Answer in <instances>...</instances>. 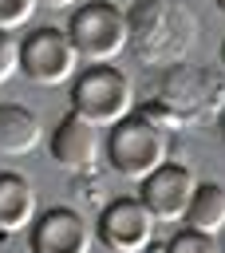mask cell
<instances>
[{
    "label": "cell",
    "mask_w": 225,
    "mask_h": 253,
    "mask_svg": "<svg viewBox=\"0 0 225 253\" xmlns=\"http://www.w3.org/2000/svg\"><path fill=\"white\" fill-rule=\"evenodd\" d=\"M166 158H170V138L150 115H134L130 111L107 134V162H111L114 174H122L130 182H142Z\"/></svg>",
    "instance_id": "obj_1"
},
{
    "label": "cell",
    "mask_w": 225,
    "mask_h": 253,
    "mask_svg": "<svg viewBox=\"0 0 225 253\" xmlns=\"http://www.w3.org/2000/svg\"><path fill=\"white\" fill-rule=\"evenodd\" d=\"M67 36L83 63H111L130 43V20L107 0H83L79 8H71Z\"/></svg>",
    "instance_id": "obj_2"
},
{
    "label": "cell",
    "mask_w": 225,
    "mask_h": 253,
    "mask_svg": "<svg viewBox=\"0 0 225 253\" xmlns=\"http://www.w3.org/2000/svg\"><path fill=\"white\" fill-rule=\"evenodd\" d=\"M130 107H134L130 79L114 63H91L71 83V111L91 119L95 126H114L118 119L130 115Z\"/></svg>",
    "instance_id": "obj_3"
},
{
    "label": "cell",
    "mask_w": 225,
    "mask_h": 253,
    "mask_svg": "<svg viewBox=\"0 0 225 253\" xmlns=\"http://www.w3.org/2000/svg\"><path fill=\"white\" fill-rule=\"evenodd\" d=\"M79 51L67 36V28H36L20 40V75L32 79L36 87H59L63 79L75 75Z\"/></svg>",
    "instance_id": "obj_4"
},
{
    "label": "cell",
    "mask_w": 225,
    "mask_h": 253,
    "mask_svg": "<svg viewBox=\"0 0 225 253\" xmlns=\"http://www.w3.org/2000/svg\"><path fill=\"white\" fill-rule=\"evenodd\" d=\"M158 217L146 210L142 198H114L95 217V233L111 253H142L154 241Z\"/></svg>",
    "instance_id": "obj_5"
},
{
    "label": "cell",
    "mask_w": 225,
    "mask_h": 253,
    "mask_svg": "<svg viewBox=\"0 0 225 253\" xmlns=\"http://www.w3.org/2000/svg\"><path fill=\"white\" fill-rule=\"evenodd\" d=\"M197 194V178L189 166L182 162H162L154 174H146L138 182V198L146 202V210L158 217V221H186L189 213V202Z\"/></svg>",
    "instance_id": "obj_6"
},
{
    "label": "cell",
    "mask_w": 225,
    "mask_h": 253,
    "mask_svg": "<svg viewBox=\"0 0 225 253\" xmlns=\"http://www.w3.org/2000/svg\"><path fill=\"white\" fill-rule=\"evenodd\" d=\"M95 237V225L71 206H51L32 221V253H91Z\"/></svg>",
    "instance_id": "obj_7"
},
{
    "label": "cell",
    "mask_w": 225,
    "mask_h": 253,
    "mask_svg": "<svg viewBox=\"0 0 225 253\" xmlns=\"http://www.w3.org/2000/svg\"><path fill=\"white\" fill-rule=\"evenodd\" d=\"M99 150H107V142L99 138V126L75 111H67L51 130V162L63 170H91Z\"/></svg>",
    "instance_id": "obj_8"
},
{
    "label": "cell",
    "mask_w": 225,
    "mask_h": 253,
    "mask_svg": "<svg viewBox=\"0 0 225 253\" xmlns=\"http://www.w3.org/2000/svg\"><path fill=\"white\" fill-rule=\"evenodd\" d=\"M36 190L24 174L0 170V233H20L32 229L36 221Z\"/></svg>",
    "instance_id": "obj_9"
},
{
    "label": "cell",
    "mask_w": 225,
    "mask_h": 253,
    "mask_svg": "<svg viewBox=\"0 0 225 253\" xmlns=\"http://www.w3.org/2000/svg\"><path fill=\"white\" fill-rule=\"evenodd\" d=\"M39 119L20 103H0V154L20 158L39 146Z\"/></svg>",
    "instance_id": "obj_10"
},
{
    "label": "cell",
    "mask_w": 225,
    "mask_h": 253,
    "mask_svg": "<svg viewBox=\"0 0 225 253\" xmlns=\"http://www.w3.org/2000/svg\"><path fill=\"white\" fill-rule=\"evenodd\" d=\"M186 225L205 229V233H221L225 229V186L221 182H197V194L189 202Z\"/></svg>",
    "instance_id": "obj_11"
},
{
    "label": "cell",
    "mask_w": 225,
    "mask_h": 253,
    "mask_svg": "<svg viewBox=\"0 0 225 253\" xmlns=\"http://www.w3.org/2000/svg\"><path fill=\"white\" fill-rule=\"evenodd\" d=\"M162 253H221V245H217V233H205V229L186 225V229H178L166 241Z\"/></svg>",
    "instance_id": "obj_12"
},
{
    "label": "cell",
    "mask_w": 225,
    "mask_h": 253,
    "mask_svg": "<svg viewBox=\"0 0 225 253\" xmlns=\"http://www.w3.org/2000/svg\"><path fill=\"white\" fill-rule=\"evenodd\" d=\"M36 8H39V0H0V28H8V32L24 28L36 16Z\"/></svg>",
    "instance_id": "obj_13"
},
{
    "label": "cell",
    "mask_w": 225,
    "mask_h": 253,
    "mask_svg": "<svg viewBox=\"0 0 225 253\" xmlns=\"http://www.w3.org/2000/svg\"><path fill=\"white\" fill-rule=\"evenodd\" d=\"M16 71H20V40L8 28H0V83H8Z\"/></svg>",
    "instance_id": "obj_14"
},
{
    "label": "cell",
    "mask_w": 225,
    "mask_h": 253,
    "mask_svg": "<svg viewBox=\"0 0 225 253\" xmlns=\"http://www.w3.org/2000/svg\"><path fill=\"white\" fill-rule=\"evenodd\" d=\"M43 8H55V12H63V8H79L83 0H39Z\"/></svg>",
    "instance_id": "obj_15"
},
{
    "label": "cell",
    "mask_w": 225,
    "mask_h": 253,
    "mask_svg": "<svg viewBox=\"0 0 225 253\" xmlns=\"http://www.w3.org/2000/svg\"><path fill=\"white\" fill-rule=\"evenodd\" d=\"M213 4H217V12H221V16H225V0H213Z\"/></svg>",
    "instance_id": "obj_16"
},
{
    "label": "cell",
    "mask_w": 225,
    "mask_h": 253,
    "mask_svg": "<svg viewBox=\"0 0 225 253\" xmlns=\"http://www.w3.org/2000/svg\"><path fill=\"white\" fill-rule=\"evenodd\" d=\"M221 63H225V43H221Z\"/></svg>",
    "instance_id": "obj_17"
}]
</instances>
